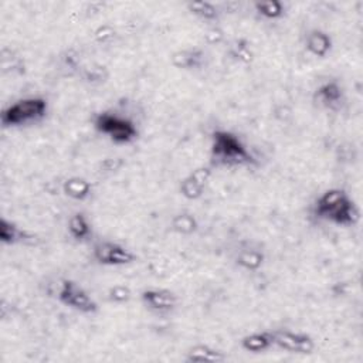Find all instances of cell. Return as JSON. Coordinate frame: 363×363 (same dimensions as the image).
Returning a JSON list of instances; mask_svg holds the SVG:
<instances>
[{
	"mask_svg": "<svg viewBox=\"0 0 363 363\" xmlns=\"http://www.w3.org/2000/svg\"><path fill=\"white\" fill-rule=\"evenodd\" d=\"M206 38H207V41H208L210 44H218V43H221V41H223V38H224V33H223V30H221V28H218V27L213 26V27L207 31Z\"/></svg>",
	"mask_w": 363,
	"mask_h": 363,
	"instance_id": "obj_26",
	"label": "cell"
},
{
	"mask_svg": "<svg viewBox=\"0 0 363 363\" xmlns=\"http://www.w3.org/2000/svg\"><path fill=\"white\" fill-rule=\"evenodd\" d=\"M184 360L187 363H193V362H197V363H221V362L227 360V354L223 350H220L217 347H213L210 345L197 343V345H193L186 352Z\"/></svg>",
	"mask_w": 363,
	"mask_h": 363,
	"instance_id": "obj_14",
	"label": "cell"
},
{
	"mask_svg": "<svg viewBox=\"0 0 363 363\" xmlns=\"http://www.w3.org/2000/svg\"><path fill=\"white\" fill-rule=\"evenodd\" d=\"M242 350L252 353V354H259L265 353L271 349H274L272 343V330H258L245 335L241 342H240Z\"/></svg>",
	"mask_w": 363,
	"mask_h": 363,
	"instance_id": "obj_16",
	"label": "cell"
},
{
	"mask_svg": "<svg viewBox=\"0 0 363 363\" xmlns=\"http://www.w3.org/2000/svg\"><path fill=\"white\" fill-rule=\"evenodd\" d=\"M67 230L69 237L77 242H88L92 237V224L82 211H75L68 217Z\"/></svg>",
	"mask_w": 363,
	"mask_h": 363,
	"instance_id": "obj_15",
	"label": "cell"
},
{
	"mask_svg": "<svg viewBox=\"0 0 363 363\" xmlns=\"http://www.w3.org/2000/svg\"><path fill=\"white\" fill-rule=\"evenodd\" d=\"M170 228L173 233H176L179 235L189 237L199 230V221L193 213L183 210L172 217Z\"/></svg>",
	"mask_w": 363,
	"mask_h": 363,
	"instance_id": "obj_20",
	"label": "cell"
},
{
	"mask_svg": "<svg viewBox=\"0 0 363 363\" xmlns=\"http://www.w3.org/2000/svg\"><path fill=\"white\" fill-rule=\"evenodd\" d=\"M233 261L242 271L257 272L265 262V250L257 241H242L234 250Z\"/></svg>",
	"mask_w": 363,
	"mask_h": 363,
	"instance_id": "obj_10",
	"label": "cell"
},
{
	"mask_svg": "<svg viewBox=\"0 0 363 363\" xmlns=\"http://www.w3.org/2000/svg\"><path fill=\"white\" fill-rule=\"evenodd\" d=\"M228 54L233 60H235L237 62L241 64H250L254 60V52L252 48L250 47V44L242 40V38H237L230 44L228 48Z\"/></svg>",
	"mask_w": 363,
	"mask_h": 363,
	"instance_id": "obj_23",
	"label": "cell"
},
{
	"mask_svg": "<svg viewBox=\"0 0 363 363\" xmlns=\"http://www.w3.org/2000/svg\"><path fill=\"white\" fill-rule=\"evenodd\" d=\"M108 69L104 65L99 64H91L88 67H82L79 69L78 77L91 85H99L108 79Z\"/></svg>",
	"mask_w": 363,
	"mask_h": 363,
	"instance_id": "obj_22",
	"label": "cell"
},
{
	"mask_svg": "<svg viewBox=\"0 0 363 363\" xmlns=\"http://www.w3.org/2000/svg\"><path fill=\"white\" fill-rule=\"evenodd\" d=\"M48 102L43 96H26L3 108L0 122L3 128H21L34 125L45 118Z\"/></svg>",
	"mask_w": 363,
	"mask_h": 363,
	"instance_id": "obj_3",
	"label": "cell"
},
{
	"mask_svg": "<svg viewBox=\"0 0 363 363\" xmlns=\"http://www.w3.org/2000/svg\"><path fill=\"white\" fill-rule=\"evenodd\" d=\"M207 54L201 47L180 48L170 55V64L182 71H197L206 65Z\"/></svg>",
	"mask_w": 363,
	"mask_h": 363,
	"instance_id": "obj_12",
	"label": "cell"
},
{
	"mask_svg": "<svg viewBox=\"0 0 363 363\" xmlns=\"http://www.w3.org/2000/svg\"><path fill=\"white\" fill-rule=\"evenodd\" d=\"M57 301L82 315H94L98 312L96 301L75 281L62 279L57 286Z\"/></svg>",
	"mask_w": 363,
	"mask_h": 363,
	"instance_id": "obj_5",
	"label": "cell"
},
{
	"mask_svg": "<svg viewBox=\"0 0 363 363\" xmlns=\"http://www.w3.org/2000/svg\"><path fill=\"white\" fill-rule=\"evenodd\" d=\"M92 125L98 133L104 135L112 143L119 146L130 145L139 136L135 122L115 112L104 111L96 113L92 119Z\"/></svg>",
	"mask_w": 363,
	"mask_h": 363,
	"instance_id": "obj_4",
	"label": "cell"
},
{
	"mask_svg": "<svg viewBox=\"0 0 363 363\" xmlns=\"http://www.w3.org/2000/svg\"><path fill=\"white\" fill-rule=\"evenodd\" d=\"M274 349H279L286 353L306 356L315 350V340L303 332H294L289 329L272 330Z\"/></svg>",
	"mask_w": 363,
	"mask_h": 363,
	"instance_id": "obj_7",
	"label": "cell"
},
{
	"mask_svg": "<svg viewBox=\"0 0 363 363\" xmlns=\"http://www.w3.org/2000/svg\"><path fill=\"white\" fill-rule=\"evenodd\" d=\"M61 190L67 197H69L75 201H84V200L91 197L92 184H91V182H88L84 177L72 176V177H68L62 182Z\"/></svg>",
	"mask_w": 363,
	"mask_h": 363,
	"instance_id": "obj_17",
	"label": "cell"
},
{
	"mask_svg": "<svg viewBox=\"0 0 363 363\" xmlns=\"http://www.w3.org/2000/svg\"><path fill=\"white\" fill-rule=\"evenodd\" d=\"M31 235L14 221L1 217L0 220V241L4 245H16L27 241Z\"/></svg>",
	"mask_w": 363,
	"mask_h": 363,
	"instance_id": "obj_18",
	"label": "cell"
},
{
	"mask_svg": "<svg viewBox=\"0 0 363 363\" xmlns=\"http://www.w3.org/2000/svg\"><path fill=\"white\" fill-rule=\"evenodd\" d=\"M313 105L326 112H340L346 104L343 85L336 79L320 82L312 94Z\"/></svg>",
	"mask_w": 363,
	"mask_h": 363,
	"instance_id": "obj_8",
	"label": "cell"
},
{
	"mask_svg": "<svg viewBox=\"0 0 363 363\" xmlns=\"http://www.w3.org/2000/svg\"><path fill=\"white\" fill-rule=\"evenodd\" d=\"M254 163L255 157L235 133L225 129H216L211 133L208 164L213 169L242 167Z\"/></svg>",
	"mask_w": 363,
	"mask_h": 363,
	"instance_id": "obj_2",
	"label": "cell"
},
{
	"mask_svg": "<svg viewBox=\"0 0 363 363\" xmlns=\"http://www.w3.org/2000/svg\"><path fill=\"white\" fill-rule=\"evenodd\" d=\"M186 7L190 14L207 24H216L221 16V10L218 9V6L211 1H191L187 3Z\"/></svg>",
	"mask_w": 363,
	"mask_h": 363,
	"instance_id": "obj_19",
	"label": "cell"
},
{
	"mask_svg": "<svg viewBox=\"0 0 363 363\" xmlns=\"http://www.w3.org/2000/svg\"><path fill=\"white\" fill-rule=\"evenodd\" d=\"M122 166V160L118 159V157H113V159H106L102 162V170L104 172H115V170H119Z\"/></svg>",
	"mask_w": 363,
	"mask_h": 363,
	"instance_id": "obj_27",
	"label": "cell"
},
{
	"mask_svg": "<svg viewBox=\"0 0 363 363\" xmlns=\"http://www.w3.org/2000/svg\"><path fill=\"white\" fill-rule=\"evenodd\" d=\"M303 45H305V50L312 57L323 60L330 54V51L333 48V41H332V37L329 35V33H326L322 28L313 27L305 33Z\"/></svg>",
	"mask_w": 363,
	"mask_h": 363,
	"instance_id": "obj_13",
	"label": "cell"
},
{
	"mask_svg": "<svg viewBox=\"0 0 363 363\" xmlns=\"http://www.w3.org/2000/svg\"><path fill=\"white\" fill-rule=\"evenodd\" d=\"M213 170L214 169L210 164L200 166V167H196L194 170H191L180 182V186H179L180 194L187 200L200 199L206 191V187L213 174Z\"/></svg>",
	"mask_w": 363,
	"mask_h": 363,
	"instance_id": "obj_11",
	"label": "cell"
},
{
	"mask_svg": "<svg viewBox=\"0 0 363 363\" xmlns=\"http://www.w3.org/2000/svg\"><path fill=\"white\" fill-rule=\"evenodd\" d=\"M130 296H132L130 289L123 285L112 286L108 291V301L112 303H125L130 299Z\"/></svg>",
	"mask_w": 363,
	"mask_h": 363,
	"instance_id": "obj_24",
	"label": "cell"
},
{
	"mask_svg": "<svg viewBox=\"0 0 363 363\" xmlns=\"http://www.w3.org/2000/svg\"><path fill=\"white\" fill-rule=\"evenodd\" d=\"M95 40L98 41V43H101V44H106V43H109V41H112L113 40V37H115V31H113V28L112 27H109V26H104V27H99L96 31H95Z\"/></svg>",
	"mask_w": 363,
	"mask_h": 363,
	"instance_id": "obj_25",
	"label": "cell"
},
{
	"mask_svg": "<svg viewBox=\"0 0 363 363\" xmlns=\"http://www.w3.org/2000/svg\"><path fill=\"white\" fill-rule=\"evenodd\" d=\"M92 258L104 267H125L135 262L136 255L116 241L101 240L92 247Z\"/></svg>",
	"mask_w": 363,
	"mask_h": 363,
	"instance_id": "obj_6",
	"label": "cell"
},
{
	"mask_svg": "<svg viewBox=\"0 0 363 363\" xmlns=\"http://www.w3.org/2000/svg\"><path fill=\"white\" fill-rule=\"evenodd\" d=\"M139 299L145 309L159 316L170 315L177 308L176 294L164 288H146L140 292Z\"/></svg>",
	"mask_w": 363,
	"mask_h": 363,
	"instance_id": "obj_9",
	"label": "cell"
},
{
	"mask_svg": "<svg viewBox=\"0 0 363 363\" xmlns=\"http://www.w3.org/2000/svg\"><path fill=\"white\" fill-rule=\"evenodd\" d=\"M254 10L265 20H279L285 14V4L279 0L255 1Z\"/></svg>",
	"mask_w": 363,
	"mask_h": 363,
	"instance_id": "obj_21",
	"label": "cell"
},
{
	"mask_svg": "<svg viewBox=\"0 0 363 363\" xmlns=\"http://www.w3.org/2000/svg\"><path fill=\"white\" fill-rule=\"evenodd\" d=\"M312 213L318 220L337 227H353L359 223L360 211L352 197L339 187L325 190L313 203Z\"/></svg>",
	"mask_w": 363,
	"mask_h": 363,
	"instance_id": "obj_1",
	"label": "cell"
}]
</instances>
